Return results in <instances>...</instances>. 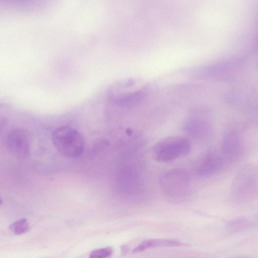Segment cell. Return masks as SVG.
Wrapping results in <instances>:
<instances>
[{"mask_svg": "<svg viewBox=\"0 0 258 258\" xmlns=\"http://www.w3.org/2000/svg\"><path fill=\"white\" fill-rule=\"evenodd\" d=\"M146 93L147 88L141 82L127 79L112 86L109 90L108 98L117 105L128 107L139 103Z\"/></svg>", "mask_w": 258, "mask_h": 258, "instance_id": "1", "label": "cell"}, {"mask_svg": "<svg viewBox=\"0 0 258 258\" xmlns=\"http://www.w3.org/2000/svg\"><path fill=\"white\" fill-rule=\"evenodd\" d=\"M53 145L62 155L76 158L81 155L84 149L83 138L76 129L62 126L55 128L52 134Z\"/></svg>", "mask_w": 258, "mask_h": 258, "instance_id": "2", "label": "cell"}, {"mask_svg": "<svg viewBox=\"0 0 258 258\" xmlns=\"http://www.w3.org/2000/svg\"><path fill=\"white\" fill-rule=\"evenodd\" d=\"M190 150L191 144L188 139L173 136L157 142L152 149V155L157 162H166L186 155Z\"/></svg>", "mask_w": 258, "mask_h": 258, "instance_id": "3", "label": "cell"}, {"mask_svg": "<svg viewBox=\"0 0 258 258\" xmlns=\"http://www.w3.org/2000/svg\"><path fill=\"white\" fill-rule=\"evenodd\" d=\"M159 184L162 191L172 198H181L189 191L191 179L188 172L182 168H174L163 173Z\"/></svg>", "mask_w": 258, "mask_h": 258, "instance_id": "4", "label": "cell"}, {"mask_svg": "<svg viewBox=\"0 0 258 258\" xmlns=\"http://www.w3.org/2000/svg\"><path fill=\"white\" fill-rule=\"evenodd\" d=\"M231 191L240 198L249 197L258 191V166L248 164L242 167L235 177Z\"/></svg>", "mask_w": 258, "mask_h": 258, "instance_id": "5", "label": "cell"}, {"mask_svg": "<svg viewBox=\"0 0 258 258\" xmlns=\"http://www.w3.org/2000/svg\"><path fill=\"white\" fill-rule=\"evenodd\" d=\"M117 185L119 192L125 196L139 193L142 188V181L137 165L125 160L117 172Z\"/></svg>", "mask_w": 258, "mask_h": 258, "instance_id": "6", "label": "cell"}, {"mask_svg": "<svg viewBox=\"0 0 258 258\" xmlns=\"http://www.w3.org/2000/svg\"><path fill=\"white\" fill-rule=\"evenodd\" d=\"M243 144L240 132L235 128L227 131L223 135L221 145V155L224 160L234 162L242 155Z\"/></svg>", "mask_w": 258, "mask_h": 258, "instance_id": "7", "label": "cell"}, {"mask_svg": "<svg viewBox=\"0 0 258 258\" xmlns=\"http://www.w3.org/2000/svg\"><path fill=\"white\" fill-rule=\"evenodd\" d=\"M9 151L19 158H25L30 152V138L27 131L16 128L10 132L6 140Z\"/></svg>", "mask_w": 258, "mask_h": 258, "instance_id": "8", "label": "cell"}, {"mask_svg": "<svg viewBox=\"0 0 258 258\" xmlns=\"http://www.w3.org/2000/svg\"><path fill=\"white\" fill-rule=\"evenodd\" d=\"M225 160L222 155L211 151L204 155L196 163L194 172L201 177H208L220 171L224 166Z\"/></svg>", "mask_w": 258, "mask_h": 258, "instance_id": "9", "label": "cell"}, {"mask_svg": "<svg viewBox=\"0 0 258 258\" xmlns=\"http://www.w3.org/2000/svg\"><path fill=\"white\" fill-rule=\"evenodd\" d=\"M184 130L191 138L203 139L210 135L211 127L206 121L198 119L187 120L184 125Z\"/></svg>", "mask_w": 258, "mask_h": 258, "instance_id": "10", "label": "cell"}, {"mask_svg": "<svg viewBox=\"0 0 258 258\" xmlns=\"http://www.w3.org/2000/svg\"><path fill=\"white\" fill-rule=\"evenodd\" d=\"M185 244L181 242L172 239L161 238L150 239L142 242L133 249V251L134 253H138L151 248L182 246Z\"/></svg>", "mask_w": 258, "mask_h": 258, "instance_id": "11", "label": "cell"}, {"mask_svg": "<svg viewBox=\"0 0 258 258\" xmlns=\"http://www.w3.org/2000/svg\"><path fill=\"white\" fill-rule=\"evenodd\" d=\"M29 224L25 218L19 219L10 226V229L16 234H22L29 229Z\"/></svg>", "mask_w": 258, "mask_h": 258, "instance_id": "12", "label": "cell"}, {"mask_svg": "<svg viewBox=\"0 0 258 258\" xmlns=\"http://www.w3.org/2000/svg\"><path fill=\"white\" fill-rule=\"evenodd\" d=\"M112 253V249L110 247H106L92 250L89 255V258H109Z\"/></svg>", "mask_w": 258, "mask_h": 258, "instance_id": "13", "label": "cell"}]
</instances>
